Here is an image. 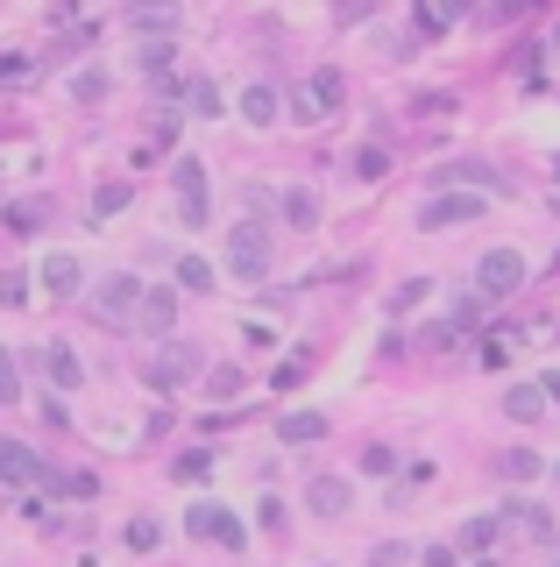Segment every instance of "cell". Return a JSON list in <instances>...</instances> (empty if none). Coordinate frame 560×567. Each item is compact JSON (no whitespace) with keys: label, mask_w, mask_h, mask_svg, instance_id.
<instances>
[{"label":"cell","mask_w":560,"mask_h":567,"mask_svg":"<svg viewBox=\"0 0 560 567\" xmlns=\"http://www.w3.org/2000/svg\"><path fill=\"white\" fill-rule=\"evenodd\" d=\"M341 93H348V78L327 64V71H312L305 86H291V100H284V107H291V121H305V128H312V121H327V114L341 107Z\"/></svg>","instance_id":"obj_1"},{"label":"cell","mask_w":560,"mask_h":567,"mask_svg":"<svg viewBox=\"0 0 560 567\" xmlns=\"http://www.w3.org/2000/svg\"><path fill=\"white\" fill-rule=\"evenodd\" d=\"M227 270H234V284H263V270H270V234L256 220L227 227Z\"/></svg>","instance_id":"obj_2"},{"label":"cell","mask_w":560,"mask_h":567,"mask_svg":"<svg viewBox=\"0 0 560 567\" xmlns=\"http://www.w3.org/2000/svg\"><path fill=\"white\" fill-rule=\"evenodd\" d=\"M525 284V256L518 249H490L483 263H475V291H483V298H511Z\"/></svg>","instance_id":"obj_3"},{"label":"cell","mask_w":560,"mask_h":567,"mask_svg":"<svg viewBox=\"0 0 560 567\" xmlns=\"http://www.w3.org/2000/svg\"><path fill=\"white\" fill-rule=\"evenodd\" d=\"M468 220H483V192H440L419 213V227H468Z\"/></svg>","instance_id":"obj_4"},{"label":"cell","mask_w":560,"mask_h":567,"mask_svg":"<svg viewBox=\"0 0 560 567\" xmlns=\"http://www.w3.org/2000/svg\"><path fill=\"white\" fill-rule=\"evenodd\" d=\"M171 185H178L185 227H206V164H199V156H178V171H171Z\"/></svg>","instance_id":"obj_5"},{"label":"cell","mask_w":560,"mask_h":567,"mask_svg":"<svg viewBox=\"0 0 560 567\" xmlns=\"http://www.w3.org/2000/svg\"><path fill=\"white\" fill-rule=\"evenodd\" d=\"M192 376H199V348H164V355L149 362V383H156V390H178V383H192Z\"/></svg>","instance_id":"obj_6"},{"label":"cell","mask_w":560,"mask_h":567,"mask_svg":"<svg viewBox=\"0 0 560 567\" xmlns=\"http://www.w3.org/2000/svg\"><path fill=\"white\" fill-rule=\"evenodd\" d=\"M93 312H100V319H128V312H142V284H135V277H107V291L93 298Z\"/></svg>","instance_id":"obj_7"},{"label":"cell","mask_w":560,"mask_h":567,"mask_svg":"<svg viewBox=\"0 0 560 567\" xmlns=\"http://www.w3.org/2000/svg\"><path fill=\"white\" fill-rule=\"evenodd\" d=\"M305 504H312L319 518H341V511H348V482H341V475H312V482H305Z\"/></svg>","instance_id":"obj_8"},{"label":"cell","mask_w":560,"mask_h":567,"mask_svg":"<svg viewBox=\"0 0 560 567\" xmlns=\"http://www.w3.org/2000/svg\"><path fill=\"white\" fill-rule=\"evenodd\" d=\"M36 475H43V461L22 440H0V482H8V490H15V482H36Z\"/></svg>","instance_id":"obj_9"},{"label":"cell","mask_w":560,"mask_h":567,"mask_svg":"<svg viewBox=\"0 0 560 567\" xmlns=\"http://www.w3.org/2000/svg\"><path fill=\"white\" fill-rule=\"evenodd\" d=\"M185 525H192L199 539H227V546H242V525H234V518H227L220 504H199V511L185 518Z\"/></svg>","instance_id":"obj_10"},{"label":"cell","mask_w":560,"mask_h":567,"mask_svg":"<svg viewBox=\"0 0 560 567\" xmlns=\"http://www.w3.org/2000/svg\"><path fill=\"white\" fill-rule=\"evenodd\" d=\"M36 362H43V376H50L57 390H78V383H86V369H78V355H71V348H57V341H50V348H43Z\"/></svg>","instance_id":"obj_11"},{"label":"cell","mask_w":560,"mask_h":567,"mask_svg":"<svg viewBox=\"0 0 560 567\" xmlns=\"http://www.w3.org/2000/svg\"><path fill=\"white\" fill-rule=\"evenodd\" d=\"M504 412H511L518 426L546 419V390H539V383H511V390H504Z\"/></svg>","instance_id":"obj_12"},{"label":"cell","mask_w":560,"mask_h":567,"mask_svg":"<svg viewBox=\"0 0 560 567\" xmlns=\"http://www.w3.org/2000/svg\"><path fill=\"white\" fill-rule=\"evenodd\" d=\"M497 525H511V532H525V539H553V518H546L539 504H504Z\"/></svg>","instance_id":"obj_13"},{"label":"cell","mask_w":560,"mask_h":567,"mask_svg":"<svg viewBox=\"0 0 560 567\" xmlns=\"http://www.w3.org/2000/svg\"><path fill=\"white\" fill-rule=\"evenodd\" d=\"M43 284H50L57 298H71V291H86V270H78V256H50V263H43Z\"/></svg>","instance_id":"obj_14"},{"label":"cell","mask_w":560,"mask_h":567,"mask_svg":"<svg viewBox=\"0 0 560 567\" xmlns=\"http://www.w3.org/2000/svg\"><path fill=\"white\" fill-rule=\"evenodd\" d=\"M291 447H305V440H327V419H319V412H284V426H277Z\"/></svg>","instance_id":"obj_15"},{"label":"cell","mask_w":560,"mask_h":567,"mask_svg":"<svg viewBox=\"0 0 560 567\" xmlns=\"http://www.w3.org/2000/svg\"><path fill=\"white\" fill-rule=\"evenodd\" d=\"M277 107H284V100H277L270 86H249V93H242V121H256V128H270V121H277Z\"/></svg>","instance_id":"obj_16"},{"label":"cell","mask_w":560,"mask_h":567,"mask_svg":"<svg viewBox=\"0 0 560 567\" xmlns=\"http://www.w3.org/2000/svg\"><path fill=\"white\" fill-rule=\"evenodd\" d=\"M539 468H546V461H539L532 447H511V454H497V475H504V482H532Z\"/></svg>","instance_id":"obj_17"},{"label":"cell","mask_w":560,"mask_h":567,"mask_svg":"<svg viewBox=\"0 0 560 567\" xmlns=\"http://www.w3.org/2000/svg\"><path fill=\"white\" fill-rule=\"evenodd\" d=\"M171 319H178V298H171L164 284L142 291V327H171Z\"/></svg>","instance_id":"obj_18"},{"label":"cell","mask_w":560,"mask_h":567,"mask_svg":"<svg viewBox=\"0 0 560 567\" xmlns=\"http://www.w3.org/2000/svg\"><path fill=\"white\" fill-rule=\"evenodd\" d=\"M185 107H192L199 121H213V114H220V86H213V78H192V86H185Z\"/></svg>","instance_id":"obj_19"},{"label":"cell","mask_w":560,"mask_h":567,"mask_svg":"<svg viewBox=\"0 0 560 567\" xmlns=\"http://www.w3.org/2000/svg\"><path fill=\"white\" fill-rule=\"evenodd\" d=\"M284 220H291V227H312V220H319V199H312L305 185H298V192H284Z\"/></svg>","instance_id":"obj_20"},{"label":"cell","mask_w":560,"mask_h":567,"mask_svg":"<svg viewBox=\"0 0 560 567\" xmlns=\"http://www.w3.org/2000/svg\"><path fill=\"white\" fill-rule=\"evenodd\" d=\"M497 532H504L497 518H468V525H461V546H475V553H483V546H497Z\"/></svg>","instance_id":"obj_21"},{"label":"cell","mask_w":560,"mask_h":567,"mask_svg":"<svg viewBox=\"0 0 560 567\" xmlns=\"http://www.w3.org/2000/svg\"><path fill=\"white\" fill-rule=\"evenodd\" d=\"M156 539H164V525H156V518H128V546H135V553H149Z\"/></svg>","instance_id":"obj_22"},{"label":"cell","mask_w":560,"mask_h":567,"mask_svg":"<svg viewBox=\"0 0 560 567\" xmlns=\"http://www.w3.org/2000/svg\"><path fill=\"white\" fill-rule=\"evenodd\" d=\"M78 100H86V107H100L107 100V71H78V86H71Z\"/></svg>","instance_id":"obj_23"},{"label":"cell","mask_w":560,"mask_h":567,"mask_svg":"<svg viewBox=\"0 0 560 567\" xmlns=\"http://www.w3.org/2000/svg\"><path fill=\"white\" fill-rule=\"evenodd\" d=\"M178 284H185V291H213V270H206L199 256H185V263H178Z\"/></svg>","instance_id":"obj_24"},{"label":"cell","mask_w":560,"mask_h":567,"mask_svg":"<svg viewBox=\"0 0 560 567\" xmlns=\"http://www.w3.org/2000/svg\"><path fill=\"white\" fill-rule=\"evenodd\" d=\"M383 171H390V156H383L376 142H369V149H355V178H383Z\"/></svg>","instance_id":"obj_25"},{"label":"cell","mask_w":560,"mask_h":567,"mask_svg":"<svg viewBox=\"0 0 560 567\" xmlns=\"http://www.w3.org/2000/svg\"><path fill=\"white\" fill-rule=\"evenodd\" d=\"M390 468H397L390 447H362V475H390Z\"/></svg>","instance_id":"obj_26"},{"label":"cell","mask_w":560,"mask_h":567,"mask_svg":"<svg viewBox=\"0 0 560 567\" xmlns=\"http://www.w3.org/2000/svg\"><path fill=\"white\" fill-rule=\"evenodd\" d=\"M15 397H22V369L0 355V404H15Z\"/></svg>","instance_id":"obj_27"},{"label":"cell","mask_w":560,"mask_h":567,"mask_svg":"<svg viewBox=\"0 0 560 567\" xmlns=\"http://www.w3.org/2000/svg\"><path fill=\"white\" fill-rule=\"evenodd\" d=\"M114 206H128V185H100V199H93V213H100V220H107V213H114Z\"/></svg>","instance_id":"obj_28"},{"label":"cell","mask_w":560,"mask_h":567,"mask_svg":"<svg viewBox=\"0 0 560 567\" xmlns=\"http://www.w3.org/2000/svg\"><path fill=\"white\" fill-rule=\"evenodd\" d=\"M447 22H454V8H419V29H426V36H440Z\"/></svg>","instance_id":"obj_29"},{"label":"cell","mask_w":560,"mask_h":567,"mask_svg":"<svg viewBox=\"0 0 560 567\" xmlns=\"http://www.w3.org/2000/svg\"><path fill=\"white\" fill-rule=\"evenodd\" d=\"M213 390L220 397H242V369H213Z\"/></svg>","instance_id":"obj_30"},{"label":"cell","mask_w":560,"mask_h":567,"mask_svg":"<svg viewBox=\"0 0 560 567\" xmlns=\"http://www.w3.org/2000/svg\"><path fill=\"white\" fill-rule=\"evenodd\" d=\"M206 468H213V454H185V461H178V475H185V482H199Z\"/></svg>","instance_id":"obj_31"},{"label":"cell","mask_w":560,"mask_h":567,"mask_svg":"<svg viewBox=\"0 0 560 567\" xmlns=\"http://www.w3.org/2000/svg\"><path fill=\"white\" fill-rule=\"evenodd\" d=\"M426 567H454V553H447V546H433V553H426Z\"/></svg>","instance_id":"obj_32"},{"label":"cell","mask_w":560,"mask_h":567,"mask_svg":"<svg viewBox=\"0 0 560 567\" xmlns=\"http://www.w3.org/2000/svg\"><path fill=\"white\" fill-rule=\"evenodd\" d=\"M539 390H546V404H560V376H546V383H539Z\"/></svg>","instance_id":"obj_33"},{"label":"cell","mask_w":560,"mask_h":567,"mask_svg":"<svg viewBox=\"0 0 560 567\" xmlns=\"http://www.w3.org/2000/svg\"><path fill=\"white\" fill-rule=\"evenodd\" d=\"M553 50H560V22H553Z\"/></svg>","instance_id":"obj_34"},{"label":"cell","mask_w":560,"mask_h":567,"mask_svg":"<svg viewBox=\"0 0 560 567\" xmlns=\"http://www.w3.org/2000/svg\"><path fill=\"white\" fill-rule=\"evenodd\" d=\"M475 567H497V560H475Z\"/></svg>","instance_id":"obj_35"},{"label":"cell","mask_w":560,"mask_h":567,"mask_svg":"<svg viewBox=\"0 0 560 567\" xmlns=\"http://www.w3.org/2000/svg\"><path fill=\"white\" fill-rule=\"evenodd\" d=\"M553 567H560V553H553Z\"/></svg>","instance_id":"obj_36"}]
</instances>
